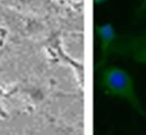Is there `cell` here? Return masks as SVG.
<instances>
[{"instance_id":"6da1fadb","label":"cell","mask_w":146,"mask_h":135,"mask_svg":"<svg viewBox=\"0 0 146 135\" xmlns=\"http://www.w3.org/2000/svg\"><path fill=\"white\" fill-rule=\"evenodd\" d=\"M100 77H99V88L104 94L109 97H117L127 100L131 106L146 119V112L144 111L140 102L137 93L133 88V79L126 71L117 66H104L99 70Z\"/></svg>"},{"instance_id":"7a4b0ae2","label":"cell","mask_w":146,"mask_h":135,"mask_svg":"<svg viewBox=\"0 0 146 135\" xmlns=\"http://www.w3.org/2000/svg\"><path fill=\"white\" fill-rule=\"evenodd\" d=\"M111 54L123 58H131L132 60L146 65V36L115 40Z\"/></svg>"},{"instance_id":"3957f363","label":"cell","mask_w":146,"mask_h":135,"mask_svg":"<svg viewBox=\"0 0 146 135\" xmlns=\"http://www.w3.org/2000/svg\"><path fill=\"white\" fill-rule=\"evenodd\" d=\"M95 31L98 33L99 38H100V59L98 61V65L95 66V70H100L108 65L109 56H110L111 50H113L114 41L117 40V35L111 23L96 26Z\"/></svg>"},{"instance_id":"277c9868","label":"cell","mask_w":146,"mask_h":135,"mask_svg":"<svg viewBox=\"0 0 146 135\" xmlns=\"http://www.w3.org/2000/svg\"><path fill=\"white\" fill-rule=\"evenodd\" d=\"M144 10H146V0H144V1H142L141 7H140V9H139V13H142Z\"/></svg>"},{"instance_id":"5b68a950","label":"cell","mask_w":146,"mask_h":135,"mask_svg":"<svg viewBox=\"0 0 146 135\" xmlns=\"http://www.w3.org/2000/svg\"><path fill=\"white\" fill-rule=\"evenodd\" d=\"M106 0H95V4L96 5H101V4H104Z\"/></svg>"},{"instance_id":"8992f818","label":"cell","mask_w":146,"mask_h":135,"mask_svg":"<svg viewBox=\"0 0 146 135\" xmlns=\"http://www.w3.org/2000/svg\"><path fill=\"white\" fill-rule=\"evenodd\" d=\"M144 36H146V32H145V33H144Z\"/></svg>"}]
</instances>
